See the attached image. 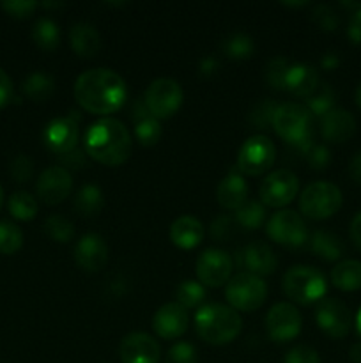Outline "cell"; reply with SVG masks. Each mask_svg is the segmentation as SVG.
Here are the masks:
<instances>
[{
  "label": "cell",
  "instance_id": "6da1fadb",
  "mask_svg": "<svg viewBox=\"0 0 361 363\" xmlns=\"http://www.w3.org/2000/svg\"><path fill=\"white\" fill-rule=\"evenodd\" d=\"M74 99L78 105L94 116H108L122 108L126 101V82L108 67H92L84 71L74 82Z\"/></svg>",
  "mask_w": 361,
  "mask_h": 363
},
{
  "label": "cell",
  "instance_id": "7a4b0ae2",
  "mask_svg": "<svg viewBox=\"0 0 361 363\" xmlns=\"http://www.w3.org/2000/svg\"><path fill=\"white\" fill-rule=\"evenodd\" d=\"M84 149L88 158L106 167H119L133 151V138L127 128L113 117H103L87 128Z\"/></svg>",
  "mask_w": 361,
  "mask_h": 363
},
{
  "label": "cell",
  "instance_id": "3957f363",
  "mask_svg": "<svg viewBox=\"0 0 361 363\" xmlns=\"http://www.w3.org/2000/svg\"><path fill=\"white\" fill-rule=\"evenodd\" d=\"M273 130L303 156L314 145V116L301 103L287 101L278 105L273 119Z\"/></svg>",
  "mask_w": 361,
  "mask_h": 363
},
{
  "label": "cell",
  "instance_id": "277c9868",
  "mask_svg": "<svg viewBox=\"0 0 361 363\" xmlns=\"http://www.w3.org/2000/svg\"><path fill=\"white\" fill-rule=\"evenodd\" d=\"M243 328L237 311L223 303H209L198 308L195 315V330L204 342L211 346L230 344Z\"/></svg>",
  "mask_w": 361,
  "mask_h": 363
},
{
  "label": "cell",
  "instance_id": "5b68a950",
  "mask_svg": "<svg viewBox=\"0 0 361 363\" xmlns=\"http://www.w3.org/2000/svg\"><path fill=\"white\" fill-rule=\"evenodd\" d=\"M282 286L285 296L297 305L319 303L328 293L324 273L314 266H292L283 275Z\"/></svg>",
  "mask_w": 361,
  "mask_h": 363
},
{
  "label": "cell",
  "instance_id": "8992f818",
  "mask_svg": "<svg viewBox=\"0 0 361 363\" xmlns=\"http://www.w3.org/2000/svg\"><path fill=\"white\" fill-rule=\"evenodd\" d=\"M342 191L329 181H315L308 184L299 197V211L306 218L326 220L331 218L342 208Z\"/></svg>",
  "mask_w": 361,
  "mask_h": 363
},
{
  "label": "cell",
  "instance_id": "52a82bcc",
  "mask_svg": "<svg viewBox=\"0 0 361 363\" xmlns=\"http://www.w3.org/2000/svg\"><path fill=\"white\" fill-rule=\"evenodd\" d=\"M225 298L229 307H232L234 311L253 312L264 305L268 298V286L260 277L241 272L227 282Z\"/></svg>",
  "mask_w": 361,
  "mask_h": 363
},
{
  "label": "cell",
  "instance_id": "ba28073f",
  "mask_svg": "<svg viewBox=\"0 0 361 363\" xmlns=\"http://www.w3.org/2000/svg\"><path fill=\"white\" fill-rule=\"evenodd\" d=\"M269 240L289 250H299L308 245V229L303 216L290 209H280L265 225Z\"/></svg>",
  "mask_w": 361,
  "mask_h": 363
},
{
  "label": "cell",
  "instance_id": "9c48e42d",
  "mask_svg": "<svg viewBox=\"0 0 361 363\" xmlns=\"http://www.w3.org/2000/svg\"><path fill=\"white\" fill-rule=\"evenodd\" d=\"M183 87L173 78H156L145 89L144 103L154 119H170L183 105Z\"/></svg>",
  "mask_w": 361,
  "mask_h": 363
},
{
  "label": "cell",
  "instance_id": "30bf717a",
  "mask_svg": "<svg viewBox=\"0 0 361 363\" xmlns=\"http://www.w3.org/2000/svg\"><path fill=\"white\" fill-rule=\"evenodd\" d=\"M276 160V147L265 135L246 138L237 155V167L244 176L257 177L268 172Z\"/></svg>",
  "mask_w": 361,
  "mask_h": 363
},
{
  "label": "cell",
  "instance_id": "8fae6325",
  "mask_svg": "<svg viewBox=\"0 0 361 363\" xmlns=\"http://www.w3.org/2000/svg\"><path fill=\"white\" fill-rule=\"evenodd\" d=\"M80 140V116L71 112L64 117H55L42 130V142L57 156L69 155Z\"/></svg>",
  "mask_w": 361,
  "mask_h": 363
},
{
  "label": "cell",
  "instance_id": "7c38bea8",
  "mask_svg": "<svg viewBox=\"0 0 361 363\" xmlns=\"http://www.w3.org/2000/svg\"><path fill=\"white\" fill-rule=\"evenodd\" d=\"M234 261L229 252L219 250V248H207L198 255L195 262V272L197 279L205 287H222L227 286L232 279Z\"/></svg>",
  "mask_w": 361,
  "mask_h": 363
},
{
  "label": "cell",
  "instance_id": "4fadbf2b",
  "mask_svg": "<svg viewBox=\"0 0 361 363\" xmlns=\"http://www.w3.org/2000/svg\"><path fill=\"white\" fill-rule=\"evenodd\" d=\"M297 191L299 179L296 174L290 170H275L262 181L258 195L262 204L268 208H285L297 197Z\"/></svg>",
  "mask_w": 361,
  "mask_h": 363
},
{
  "label": "cell",
  "instance_id": "5bb4252c",
  "mask_svg": "<svg viewBox=\"0 0 361 363\" xmlns=\"http://www.w3.org/2000/svg\"><path fill=\"white\" fill-rule=\"evenodd\" d=\"M303 319L299 311L292 303H276L269 308L265 315V330L273 342L285 344L296 339L301 333Z\"/></svg>",
  "mask_w": 361,
  "mask_h": 363
},
{
  "label": "cell",
  "instance_id": "9a60e30c",
  "mask_svg": "<svg viewBox=\"0 0 361 363\" xmlns=\"http://www.w3.org/2000/svg\"><path fill=\"white\" fill-rule=\"evenodd\" d=\"M317 326L331 339H343L349 335L353 326V315L349 307L336 298H324L319 301L315 311Z\"/></svg>",
  "mask_w": 361,
  "mask_h": 363
},
{
  "label": "cell",
  "instance_id": "2e32d148",
  "mask_svg": "<svg viewBox=\"0 0 361 363\" xmlns=\"http://www.w3.org/2000/svg\"><path fill=\"white\" fill-rule=\"evenodd\" d=\"M71 190H73V176L69 170L60 165L48 167L46 170H42L39 174L38 184H35L38 197L48 206H57L66 201Z\"/></svg>",
  "mask_w": 361,
  "mask_h": 363
},
{
  "label": "cell",
  "instance_id": "e0dca14e",
  "mask_svg": "<svg viewBox=\"0 0 361 363\" xmlns=\"http://www.w3.org/2000/svg\"><path fill=\"white\" fill-rule=\"evenodd\" d=\"M119 357L122 363H159L161 347L149 333L133 332L120 342Z\"/></svg>",
  "mask_w": 361,
  "mask_h": 363
},
{
  "label": "cell",
  "instance_id": "ac0fdd59",
  "mask_svg": "<svg viewBox=\"0 0 361 363\" xmlns=\"http://www.w3.org/2000/svg\"><path fill=\"white\" fill-rule=\"evenodd\" d=\"M108 245L101 234H85L74 247V261H76L78 268L87 273H96L105 268L108 262Z\"/></svg>",
  "mask_w": 361,
  "mask_h": 363
},
{
  "label": "cell",
  "instance_id": "d6986e66",
  "mask_svg": "<svg viewBox=\"0 0 361 363\" xmlns=\"http://www.w3.org/2000/svg\"><path fill=\"white\" fill-rule=\"evenodd\" d=\"M190 325V315L184 307H180L177 301L173 303H165L156 311L152 318V328L159 339L176 340L184 335Z\"/></svg>",
  "mask_w": 361,
  "mask_h": 363
},
{
  "label": "cell",
  "instance_id": "ffe728a7",
  "mask_svg": "<svg viewBox=\"0 0 361 363\" xmlns=\"http://www.w3.org/2000/svg\"><path fill=\"white\" fill-rule=\"evenodd\" d=\"M356 131V119L343 108H333L321 119V135L326 142L343 144Z\"/></svg>",
  "mask_w": 361,
  "mask_h": 363
},
{
  "label": "cell",
  "instance_id": "44dd1931",
  "mask_svg": "<svg viewBox=\"0 0 361 363\" xmlns=\"http://www.w3.org/2000/svg\"><path fill=\"white\" fill-rule=\"evenodd\" d=\"M243 257V266L244 269H248V273L257 277H269L276 272L278 268V257L273 252V248L269 245L262 243V241H255L250 243L241 254Z\"/></svg>",
  "mask_w": 361,
  "mask_h": 363
},
{
  "label": "cell",
  "instance_id": "7402d4cb",
  "mask_svg": "<svg viewBox=\"0 0 361 363\" xmlns=\"http://www.w3.org/2000/svg\"><path fill=\"white\" fill-rule=\"evenodd\" d=\"M204 223L191 215L179 216L170 225V241L180 250H193L204 241Z\"/></svg>",
  "mask_w": 361,
  "mask_h": 363
},
{
  "label": "cell",
  "instance_id": "603a6c76",
  "mask_svg": "<svg viewBox=\"0 0 361 363\" xmlns=\"http://www.w3.org/2000/svg\"><path fill=\"white\" fill-rule=\"evenodd\" d=\"M319 87V73L310 64H290L285 78V91L297 98H310Z\"/></svg>",
  "mask_w": 361,
  "mask_h": 363
},
{
  "label": "cell",
  "instance_id": "cb8c5ba5",
  "mask_svg": "<svg viewBox=\"0 0 361 363\" xmlns=\"http://www.w3.org/2000/svg\"><path fill=\"white\" fill-rule=\"evenodd\" d=\"M216 199L222 208L237 211L248 201V184L244 177L237 172H230L219 181Z\"/></svg>",
  "mask_w": 361,
  "mask_h": 363
},
{
  "label": "cell",
  "instance_id": "d4e9b609",
  "mask_svg": "<svg viewBox=\"0 0 361 363\" xmlns=\"http://www.w3.org/2000/svg\"><path fill=\"white\" fill-rule=\"evenodd\" d=\"M69 43L73 52L81 59H92L101 50V35L98 28L87 21H78L71 27Z\"/></svg>",
  "mask_w": 361,
  "mask_h": 363
},
{
  "label": "cell",
  "instance_id": "484cf974",
  "mask_svg": "<svg viewBox=\"0 0 361 363\" xmlns=\"http://www.w3.org/2000/svg\"><path fill=\"white\" fill-rule=\"evenodd\" d=\"M310 250L322 261L333 262L338 261L345 254V243L336 234L328 233V230H317L310 238Z\"/></svg>",
  "mask_w": 361,
  "mask_h": 363
},
{
  "label": "cell",
  "instance_id": "4316f807",
  "mask_svg": "<svg viewBox=\"0 0 361 363\" xmlns=\"http://www.w3.org/2000/svg\"><path fill=\"white\" fill-rule=\"evenodd\" d=\"M331 284L340 291L353 293L361 289V262L360 261H340L331 269Z\"/></svg>",
  "mask_w": 361,
  "mask_h": 363
},
{
  "label": "cell",
  "instance_id": "83f0119b",
  "mask_svg": "<svg viewBox=\"0 0 361 363\" xmlns=\"http://www.w3.org/2000/svg\"><path fill=\"white\" fill-rule=\"evenodd\" d=\"M103 206H105V195L98 184H85L78 190L76 197H74V211L85 218L98 215Z\"/></svg>",
  "mask_w": 361,
  "mask_h": 363
},
{
  "label": "cell",
  "instance_id": "f1b7e54d",
  "mask_svg": "<svg viewBox=\"0 0 361 363\" xmlns=\"http://www.w3.org/2000/svg\"><path fill=\"white\" fill-rule=\"evenodd\" d=\"M23 94L32 101H46L55 92V80L42 71L28 74L23 80Z\"/></svg>",
  "mask_w": 361,
  "mask_h": 363
},
{
  "label": "cell",
  "instance_id": "f546056e",
  "mask_svg": "<svg viewBox=\"0 0 361 363\" xmlns=\"http://www.w3.org/2000/svg\"><path fill=\"white\" fill-rule=\"evenodd\" d=\"M32 39H34L35 46L45 52H53L59 48L60 45V28L50 18H41L34 23L32 28Z\"/></svg>",
  "mask_w": 361,
  "mask_h": 363
},
{
  "label": "cell",
  "instance_id": "4dcf8cb0",
  "mask_svg": "<svg viewBox=\"0 0 361 363\" xmlns=\"http://www.w3.org/2000/svg\"><path fill=\"white\" fill-rule=\"evenodd\" d=\"M336 101V94L333 91V87L329 84H319V87L315 89L314 94L310 98H306V103L304 106L308 108V112L311 113L314 117H324L326 113L331 112L335 106Z\"/></svg>",
  "mask_w": 361,
  "mask_h": 363
},
{
  "label": "cell",
  "instance_id": "1f68e13d",
  "mask_svg": "<svg viewBox=\"0 0 361 363\" xmlns=\"http://www.w3.org/2000/svg\"><path fill=\"white\" fill-rule=\"evenodd\" d=\"M234 220L246 230L260 229L265 222V206L260 201H246L237 209Z\"/></svg>",
  "mask_w": 361,
  "mask_h": 363
},
{
  "label": "cell",
  "instance_id": "d6a6232c",
  "mask_svg": "<svg viewBox=\"0 0 361 363\" xmlns=\"http://www.w3.org/2000/svg\"><path fill=\"white\" fill-rule=\"evenodd\" d=\"M7 209L13 218L28 222L38 215V201L28 191H14L7 201Z\"/></svg>",
  "mask_w": 361,
  "mask_h": 363
},
{
  "label": "cell",
  "instance_id": "836d02e7",
  "mask_svg": "<svg viewBox=\"0 0 361 363\" xmlns=\"http://www.w3.org/2000/svg\"><path fill=\"white\" fill-rule=\"evenodd\" d=\"M253 50V39L244 32H236L222 43V52L225 53L227 59L232 60L250 59Z\"/></svg>",
  "mask_w": 361,
  "mask_h": 363
},
{
  "label": "cell",
  "instance_id": "e575fe53",
  "mask_svg": "<svg viewBox=\"0 0 361 363\" xmlns=\"http://www.w3.org/2000/svg\"><path fill=\"white\" fill-rule=\"evenodd\" d=\"M205 294H207L205 286H202L198 280H184L176 291L177 303L186 308V311L200 307L205 300Z\"/></svg>",
  "mask_w": 361,
  "mask_h": 363
},
{
  "label": "cell",
  "instance_id": "d590c367",
  "mask_svg": "<svg viewBox=\"0 0 361 363\" xmlns=\"http://www.w3.org/2000/svg\"><path fill=\"white\" fill-rule=\"evenodd\" d=\"M161 135V124H159V121L154 119L152 116H147L134 123V138H137V140L140 142V145H144V147H152V145L158 144Z\"/></svg>",
  "mask_w": 361,
  "mask_h": 363
},
{
  "label": "cell",
  "instance_id": "8d00e7d4",
  "mask_svg": "<svg viewBox=\"0 0 361 363\" xmlns=\"http://www.w3.org/2000/svg\"><path fill=\"white\" fill-rule=\"evenodd\" d=\"M45 230L50 240L57 241V243H69L74 238L73 222L62 215L48 216L45 222Z\"/></svg>",
  "mask_w": 361,
  "mask_h": 363
},
{
  "label": "cell",
  "instance_id": "74e56055",
  "mask_svg": "<svg viewBox=\"0 0 361 363\" xmlns=\"http://www.w3.org/2000/svg\"><path fill=\"white\" fill-rule=\"evenodd\" d=\"M23 247V233L11 222H0V254L13 255Z\"/></svg>",
  "mask_w": 361,
  "mask_h": 363
},
{
  "label": "cell",
  "instance_id": "f35d334b",
  "mask_svg": "<svg viewBox=\"0 0 361 363\" xmlns=\"http://www.w3.org/2000/svg\"><path fill=\"white\" fill-rule=\"evenodd\" d=\"M290 69V64L285 57H273L265 66L264 78L268 85L275 91H285V78Z\"/></svg>",
  "mask_w": 361,
  "mask_h": 363
},
{
  "label": "cell",
  "instance_id": "ab89813d",
  "mask_svg": "<svg viewBox=\"0 0 361 363\" xmlns=\"http://www.w3.org/2000/svg\"><path fill=\"white\" fill-rule=\"evenodd\" d=\"M278 108V103L273 99H262L257 105H253L250 112V123L253 124L257 130H265L268 126H273V119H275V112Z\"/></svg>",
  "mask_w": 361,
  "mask_h": 363
},
{
  "label": "cell",
  "instance_id": "60d3db41",
  "mask_svg": "<svg viewBox=\"0 0 361 363\" xmlns=\"http://www.w3.org/2000/svg\"><path fill=\"white\" fill-rule=\"evenodd\" d=\"M311 20L315 21V25L321 30L326 32H335L340 25L338 14L328 4H319V6H315L314 11H311Z\"/></svg>",
  "mask_w": 361,
  "mask_h": 363
},
{
  "label": "cell",
  "instance_id": "b9f144b4",
  "mask_svg": "<svg viewBox=\"0 0 361 363\" xmlns=\"http://www.w3.org/2000/svg\"><path fill=\"white\" fill-rule=\"evenodd\" d=\"M165 363H198L197 350L190 342H177L166 353Z\"/></svg>",
  "mask_w": 361,
  "mask_h": 363
},
{
  "label": "cell",
  "instance_id": "7bdbcfd3",
  "mask_svg": "<svg viewBox=\"0 0 361 363\" xmlns=\"http://www.w3.org/2000/svg\"><path fill=\"white\" fill-rule=\"evenodd\" d=\"M32 172H34V163L27 155H18L11 160L9 174L14 181L25 183V181L30 179Z\"/></svg>",
  "mask_w": 361,
  "mask_h": 363
},
{
  "label": "cell",
  "instance_id": "ee69618b",
  "mask_svg": "<svg viewBox=\"0 0 361 363\" xmlns=\"http://www.w3.org/2000/svg\"><path fill=\"white\" fill-rule=\"evenodd\" d=\"M304 158H306L308 165H310L311 169L321 172V170H324L326 167L331 163V152H329V149L326 147V145L314 144L310 147V151L304 155Z\"/></svg>",
  "mask_w": 361,
  "mask_h": 363
},
{
  "label": "cell",
  "instance_id": "f6af8a7d",
  "mask_svg": "<svg viewBox=\"0 0 361 363\" xmlns=\"http://www.w3.org/2000/svg\"><path fill=\"white\" fill-rule=\"evenodd\" d=\"M39 4L28 2V0H9V2L0 4V7H2L9 16L18 18V20H25V18H28L30 14H34Z\"/></svg>",
  "mask_w": 361,
  "mask_h": 363
},
{
  "label": "cell",
  "instance_id": "bcb514c9",
  "mask_svg": "<svg viewBox=\"0 0 361 363\" xmlns=\"http://www.w3.org/2000/svg\"><path fill=\"white\" fill-rule=\"evenodd\" d=\"M283 363H321L319 353L310 346H296L285 354Z\"/></svg>",
  "mask_w": 361,
  "mask_h": 363
},
{
  "label": "cell",
  "instance_id": "7dc6e473",
  "mask_svg": "<svg viewBox=\"0 0 361 363\" xmlns=\"http://www.w3.org/2000/svg\"><path fill=\"white\" fill-rule=\"evenodd\" d=\"M234 222H236V220H232L230 216H218V218L212 222L211 230H209L212 240L216 241L230 240L234 234Z\"/></svg>",
  "mask_w": 361,
  "mask_h": 363
},
{
  "label": "cell",
  "instance_id": "c3c4849f",
  "mask_svg": "<svg viewBox=\"0 0 361 363\" xmlns=\"http://www.w3.org/2000/svg\"><path fill=\"white\" fill-rule=\"evenodd\" d=\"M347 38H349L354 45H361V2L360 6L353 11L349 27H347Z\"/></svg>",
  "mask_w": 361,
  "mask_h": 363
},
{
  "label": "cell",
  "instance_id": "681fc988",
  "mask_svg": "<svg viewBox=\"0 0 361 363\" xmlns=\"http://www.w3.org/2000/svg\"><path fill=\"white\" fill-rule=\"evenodd\" d=\"M13 80H11L9 74L0 67V108H4V106L13 99Z\"/></svg>",
  "mask_w": 361,
  "mask_h": 363
},
{
  "label": "cell",
  "instance_id": "f907efd6",
  "mask_svg": "<svg viewBox=\"0 0 361 363\" xmlns=\"http://www.w3.org/2000/svg\"><path fill=\"white\" fill-rule=\"evenodd\" d=\"M60 163L66 170H76L80 169V167L85 165V155L81 151H78V149H74V151H71L69 155H64V156H59Z\"/></svg>",
  "mask_w": 361,
  "mask_h": 363
},
{
  "label": "cell",
  "instance_id": "816d5d0a",
  "mask_svg": "<svg viewBox=\"0 0 361 363\" xmlns=\"http://www.w3.org/2000/svg\"><path fill=\"white\" fill-rule=\"evenodd\" d=\"M218 67H219L218 59L212 55H209V57H204V59L200 60V64H198V73H200L204 78H209V77H212L216 71H218Z\"/></svg>",
  "mask_w": 361,
  "mask_h": 363
},
{
  "label": "cell",
  "instance_id": "f5cc1de1",
  "mask_svg": "<svg viewBox=\"0 0 361 363\" xmlns=\"http://www.w3.org/2000/svg\"><path fill=\"white\" fill-rule=\"evenodd\" d=\"M349 234H350V241H353L354 247L361 252V211L357 213V215L353 218V222H350Z\"/></svg>",
  "mask_w": 361,
  "mask_h": 363
},
{
  "label": "cell",
  "instance_id": "db71d44e",
  "mask_svg": "<svg viewBox=\"0 0 361 363\" xmlns=\"http://www.w3.org/2000/svg\"><path fill=\"white\" fill-rule=\"evenodd\" d=\"M349 176H350V179L354 181V183L360 184V186H361V151L356 152V155L353 156V160H350Z\"/></svg>",
  "mask_w": 361,
  "mask_h": 363
},
{
  "label": "cell",
  "instance_id": "11a10c76",
  "mask_svg": "<svg viewBox=\"0 0 361 363\" xmlns=\"http://www.w3.org/2000/svg\"><path fill=\"white\" fill-rule=\"evenodd\" d=\"M321 66H322V69H326V71L336 69V67L340 66L338 53H335V52L326 53V55L321 59Z\"/></svg>",
  "mask_w": 361,
  "mask_h": 363
},
{
  "label": "cell",
  "instance_id": "9f6ffc18",
  "mask_svg": "<svg viewBox=\"0 0 361 363\" xmlns=\"http://www.w3.org/2000/svg\"><path fill=\"white\" fill-rule=\"evenodd\" d=\"M349 358H350V362L361 363V340H357L356 344H353V346H350Z\"/></svg>",
  "mask_w": 361,
  "mask_h": 363
},
{
  "label": "cell",
  "instance_id": "6f0895ef",
  "mask_svg": "<svg viewBox=\"0 0 361 363\" xmlns=\"http://www.w3.org/2000/svg\"><path fill=\"white\" fill-rule=\"evenodd\" d=\"M356 330H357V335H360V340H361V307H360V312H357V315H356Z\"/></svg>",
  "mask_w": 361,
  "mask_h": 363
},
{
  "label": "cell",
  "instance_id": "680465c9",
  "mask_svg": "<svg viewBox=\"0 0 361 363\" xmlns=\"http://www.w3.org/2000/svg\"><path fill=\"white\" fill-rule=\"evenodd\" d=\"M285 6L289 7H303V6H308V2H285Z\"/></svg>",
  "mask_w": 361,
  "mask_h": 363
},
{
  "label": "cell",
  "instance_id": "91938a15",
  "mask_svg": "<svg viewBox=\"0 0 361 363\" xmlns=\"http://www.w3.org/2000/svg\"><path fill=\"white\" fill-rule=\"evenodd\" d=\"M356 103H357V106H360V108H361V84L357 85V91H356Z\"/></svg>",
  "mask_w": 361,
  "mask_h": 363
},
{
  "label": "cell",
  "instance_id": "94428289",
  "mask_svg": "<svg viewBox=\"0 0 361 363\" xmlns=\"http://www.w3.org/2000/svg\"><path fill=\"white\" fill-rule=\"evenodd\" d=\"M2 204H4V190L2 186H0V208H2Z\"/></svg>",
  "mask_w": 361,
  "mask_h": 363
}]
</instances>
